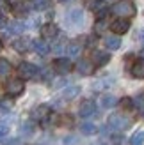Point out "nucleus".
Instances as JSON below:
<instances>
[{
  "label": "nucleus",
  "mask_w": 144,
  "mask_h": 145,
  "mask_svg": "<svg viewBox=\"0 0 144 145\" xmlns=\"http://www.w3.org/2000/svg\"><path fill=\"white\" fill-rule=\"evenodd\" d=\"M110 30L116 34V35H123L130 30V21L126 18H118L116 21H112L110 23Z\"/></svg>",
  "instance_id": "7"
},
{
  "label": "nucleus",
  "mask_w": 144,
  "mask_h": 145,
  "mask_svg": "<svg viewBox=\"0 0 144 145\" xmlns=\"http://www.w3.org/2000/svg\"><path fill=\"white\" fill-rule=\"evenodd\" d=\"M34 129H36L34 120H27V122H23V124L20 126V133L23 135V136H28V135H32V133H34Z\"/></svg>",
  "instance_id": "22"
},
{
  "label": "nucleus",
  "mask_w": 144,
  "mask_h": 145,
  "mask_svg": "<svg viewBox=\"0 0 144 145\" xmlns=\"http://www.w3.org/2000/svg\"><path fill=\"white\" fill-rule=\"evenodd\" d=\"M9 5H16V4H20V0H5Z\"/></svg>",
  "instance_id": "35"
},
{
  "label": "nucleus",
  "mask_w": 144,
  "mask_h": 145,
  "mask_svg": "<svg viewBox=\"0 0 144 145\" xmlns=\"http://www.w3.org/2000/svg\"><path fill=\"white\" fill-rule=\"evenodd\" d=\"M109 60H110V53L109 52H103V50H94V52H92L91 62L94 64V67H103V66L109 64Z\"/></svg>",
  "instance_id": "6"
},
{
  "label": "nucleus",
  "mask_w": 144,
  "mask_h": 145,
  "mask_svg": "<svg viewBox=\"0 0 144 145\" xmlns=\"http://www.w3.org/2000/svg\"><path fill=\"white\" fill-rule=\"evenodd\" d=\"M130 72H132V76H133V78L144 80V59L135 60V62L132 64V67H130Z\"/></svg>",
  "instance_id": "13"
},
{
  "label": "nucleus",
  "mask_w": 144,
  "mask_h": 145,
  "mask_svg": "<svg viewBox=\"0 0 144 145\" xmlns=\"http://www.w3.org/2000/svg\"><path fill=\"white\" fill-rule=\"evenodd\" d=\"M50 113H52V108H50L48 105H39V106H36L30 112V119L38 120V122H46L48 117H50Z\"/></svg>",
  "instance_id": "5"
},
{
  "label": "nucleus",
  "mask_w": 144,
  "mask_h": 145,
  "mask_svg": "<svg viewBox=\"0 0 144 145\" xmlns=\"http://www.w3.org/2000/svg\"><path fill=\"white\" fill-rule=\"evenodd\" d=\"M38 72H39L38 67H36L34 64H30V62H21L20 66H18V76H20V80H32Z\"/></svg>",
  "instance_id": "4"
},
{
  "label": "nucleus",
  "mask_w": 144,
  "mask_h": 145,
  "mask_svg": "<svg viewBox=\"0 0 144 145\" xmlns=\"http://www.w3.org/2000/svg\"><path fill=\"white\" fill-rule=\"evenodd\" d=\"M23 90H25V83H23V80H20V78H13L5 83V92H7V96H11V97L21 96Z\"/></svg>",
  "instance_id": "3"
},
{
  "label": "nucleus",
  "mask_w": 144,
  "mask_h": 145,
  "mask_svg": "<svg viewBox=\"0 0 144 145\" xmlns=\"http://www.w3.org/2000/svg\"><path fill=\"white\" fill-rule=\"evenodd\" d=\"M94 112H96V105H94L92 99H85L80 103V106H78V115H80V117H91Z\"/></svg>",
  "instance_id": "10"
},
{
  "label": "nucleus",
  "mask_w": 144,
  "mask_h": 145,
  "mask_svg": "<svg viewBox=\"0 0 144 145\" xmlns=\"http://www.w3.org/2000/svg\"><path fill=\"white\" fill-rule=\"evenodd\" d=\"M30 48H32L38 55H41V57L48 55V52H50L48 42H46V41H43V39H36V41H32V42H30Z\"/></svg>",
  "instance_id": "12"
},
{
  "label": "nucleus",
  "mask_w": 144,
  "mask_h": 145,
  "mask_svg": "<svg viewBox=\"0 0 144 145\" xmlns=\"http://www.w3.org/2000/svg\"><path fill=\"white\" fill-rule=\"evenodd\" d=\"M0 108H2L4 112H9L13 108V101L11 99H0Z\"/></svg>",
  "instance_id": "30"
},
{
  "label": "nucleus",
  "mask_w": 144,
  "mask_h": 145,
  "mask_svg": "<svg viewBox=\"0 0 144 145\" xmlns=\"http://www.w3.org/2000/svg\"><path fill=\"white\" fill-rule=\"evenodd\" d=\"M23 28H25V25L21 23V21H13V23H9L7 34H11V35H14V34H21V32H23Z\"/></svg>",
  "instance_id": "24"
},
{
  "label": "nucleus",
  "mask_w": 144,
  "mask_h": 145,
  "mask_svg": "<svg viewBox=\"0 0 144 145\" xmlns=\"http://www.w3.org/2000/svg\"><path fill=\"white\" fill-rule=\"evenodd\" d=\"M0 52H2V41H0Z\"/></svg>",
  "instance_id": "38"
},
{
  "label": "nucleus",
  "mask_w": 144,
  "mask_h": 145,
  "mask_svg": "<svg viewBox=\"0 0 144 145\" xmlns=\"http://www.w3.org/2000/svg\"><path fill=\"white\" fill-rule=\"evenodd\" d=\"M11 62L7 60V59H0V78H5V76H9L11 74Z\"/></svg>",
  "instance_id": "21"
},
{
  "label": "nucleus",
  "mask_w": 144,
  "mask_h": 145,
  "mask_svg": "<svg viewBox=\"0 0 144 145\" xmlns=\"http://www.w3.org/2000/svg\"><path fill=\"white\" fill-rule=\"evenodd\" d=\"M69 21H71L73 27H82V23H84V12L80 9H73L69 12Z\"/></svg>",
  "instance_id": "15"
},
{
  "label": "nucleus",
  "mask_w": 144,
  "mask_h": 145,
  "mask_svg": "<svg viewBox=\"0 0 144 145\" xmlns=\"http://www.w3.org/2000/svg\"><path fill=\"white\" fill-rule=\"evenodd\" d=\"M41 35H43V39H46V41H54V39H57V35H59V28L54 23H45L41 27Z\"/></svg>",
  "instance_id": "9"
},
{
  "label": "nucleus",
  "mask_w": 144,
  "mask_h": 145,
  "mask_svg": "<svg viewBox=\"0 0 144 145\" xmlns=\"http://www.w3.org/2000/svg\"><path fill=\"white\" fill-rule=\"evenodd\" d=\"M130 145H144V129H139L130 136Z\"/></svg>",
  "instance_id": "23"
},
{
  "label": "nucleus",
  "mask_w": 144,
  "mask_h": 145,
  "mask_svg": "<svg viewBox=\"0 0 144 145\" xmlns=\"http://www.w3.org/2000/svg\"><path fill=\"white\" fill-rule=\"evenodd\" d=\"M119 106L123 108V110H132L133 108V99L132 97H123L119 101Z\"/></svg>",
  "instance_id": "27"
},
{
  "label": "nucleus",
  "mask_w": 144,
  "mask_h": 145,
  "mask_svg": "<svg viewBox=\"0 0 144 145\" xmlns=\"http://www.w3.org/2000/svg\"><path fill=\"white\" fill-rule=\"evenodd\" d=\"M105 46L109 48L110 52H114V50H119L121 39L118 37V35H107V37H105Z\"/></svg>",
  "instance_id": "18"
},
{
  "label": "nucleus",
  "mask_w": 144,
  "mask_h": 145,
  "mask_svg": "<svg viewBox=\"0 0 144 145\" xmlns=\"http://www.w3.org/2000/svg\"><path fill=\"white\" fill-rule=\"evenodd\" d=\"M89 7H91V9L96 12V11L102 9V7H107V4L103 2V0H94V2H89Z\"/></svg>",
  "instance_id": "29"
},
{
  "label": "nucleus",
  "mask_w": 144,
  "mask_h": 145,
  "mask_svg": "<svg viewBox=\"0 0 144 145\" xmlns=\"http://www.w3.org/2000/svg\"><path fill=\"white\" fill-rule=\"evenodd\" d=\"M139 37H141V41H142V42H144V28H142V30H141V32H139Z\"/></svg>",
  "instance_id": "36"
},
{
  "label": "nucleus",
  "mask_w": 144,
  "mask_h": 145,
  "mask_svg": "<svg viewBox=\"0 0 144 145\" xmlns=\"http://www.w3.org/2000/svg\"><path fill=\"white\" fill-rule=\"evenodd\" d=\"M7 133H9V124H7V122H2V124H0V140H2Z\"/></svg>",
  "instance_id": "31"
},
{
  "label": "nucleus",
  "mask_w": 144,
  "mask_h": 145,
  "mask_svg": "<svg viewBox=\"0 0 144 145\" xmlns=\"http://www.w3.org/2000/svg\"><path fill=\"white\" fill-rule=\"evenodd\" d=\"M30 39H27V37H20V39H16L13 42V48L16 50L18 53H25V52H28L30 50Z\"/></svg>",
  "instance_id": "14"
},
{
  "label": "nucleus",
  "mask_w": 144,
  "mask_h": 145,
  "mask_svg": "<svg viewBox=\"0 0 144 145\" xmlns=\"http://www.w3.org/2000/svg\"><path fill=\"white\" fill-rule=\"evenodd\" d=\"M68 52V55L69 57H78L80 55V52H82V44L78 41H71V42H68L66 44V48H64Z\"/></svg>",
  "instance_id": "17"
},
{
  "label": "nucleus",
  "mask_w": 144,
  "mask_h": 145,
  "mask_svg": "<svg viewBox=\"0 0 144 145\" xmlns=\"http://www.w3.org/2000/svg\"><path fill=\"white\" fill-rule=\"evenodd\" d=\"M107 140H109V142H107L105 145H121V143H123V136H121L119 133H112V135H109Z\"/></svg>",
  "instance_id": "26"
},
{
  "label": "nucleus",
  "mask_w": 144,
  "mask_h": 145,
  "mask_svg": "<svg viewBox=\"0 0 144 145\" xmlns=\"http://www.w3.org/2000/svg\"><path fill=\"white\" fill-rule=\"evenodd\" d=\"M77 71L80 72L82 76H91L92 72H94V64L91 60H87V59H80L78 64H77Z\"/></svg>",
  "instance_id": "11"
},
{
  "label": "nucleus",
  "mask_w": 144,
  "mask_h": 145,
  "mask_svg": "<svg viewBox=\"0 0 144 145\" xmlns=\"http://www.w3.org/2000/svg\"><path fill=\"white\" fill-rule=\"evenodd\" d=\"M61 2H66V0H61Z\"/></svg>",
  "instance_id": "39"
},
{
  "label": "nucleus",
  "mask_w": 144,
  "mask_h": 145,
  "mask_svg": "<svg viewBox=\"0 0 144 145\" xmlns=\"http://www.w3.org/2000/svg\"><path fill=\"white\" fill-rule=\"evenodd\" d=\"M112 14H116L118 18H132L135 16V12H137V9H135V5L130 2V0H119V2H116L112 5Z\"/></svg>",
  "instance_id": "1"
},
{
  "label": "nucleus",
  "mask_w": 144,
  "mask_h": 145,
  "mask_svg": "<svg viewBox=\"0 0 144 145\" xmlns=\"http://www.w3.org/2000/svg\"><path fill=\"white\" fill-rule=\"evenodd\" d=\"M109 126L118 129V131H125V129H128L132 126V120L123 113H112L109 117Z\"/></svg>",
  "instance_id": "2"
},
{
  "label": "nucleus",
  "mask_w": 144,
  "mask_h": 145,
  "mask_svg": "<svg viewBox=\"0 0 144 145\" xmlns=\"http://www.w3.org/2000/svg\"><path fill=\"white\" fill-rule=\"evenodd\" d=\"M54 69L59 72V74H68V72L73 69V64L66 57H59V59L54 60Z\"/></svg>",
  "instance_id": "8"
},
{
  "label": "nucleus",
  "mask_w": 144,
  "mask_h": 145,
  "mask_svg": "<svg viewBox=\"0 0 144 145\" xmlns=\"http://www.w3.org/2000/svg\"><path fill=\"white\" fill-rule=\"evenodd\" d=\"M78 94H80V87H77V85L66 87V89L62 90V99H64V101H71V99H75Z\"/></svg>",
  "instance_id": "16"
},
{
  "label": "nucleus",
  "mask_w": 144,
  "mask_h": 145,
  "mask_svg": "<svg viewBox=\"0 0 144 145\" xmlns=\"http://www.w3.org/2000/svg\"><path fill=\"white\" fill-rule=\"evenodd\" d=\"M141 59H144V48H142V52H141Z\"/></svg>",
  "instance_id": "37"
},
{
  "label": "nucleus",
  "mask_w": 144,
  "mask_h": 145,
  "mask_svg": "<svg viewBox=\"0 0 144 145\" xmlns=\"http://www.w3.org/2000/svg\"><path fill=\"white\" fill-rule=\"evenodd\" d=\"M4 27H7V20L4 14H0V28H4Z\"/></svg>",
  "instance_id": "34"
},
{
  "label": "nucleus",
  "mask_w": 144,
  "mask_h": 145,
  "mask_svg": "<svg viewBox=\"0 0 144 145\" xmlns=\"http://www.w3.org/2000/svg\"><path fill=\"white\" fill-rule=\"evenodd\" d=\"M107 27H109V23H107V20H105V18H103V20H98V21H96V25H94V32H96V34H102Z\"/></svg>",
  "instance_id": "28"
},
{
  "label": "nucleus",
  "mask_w": 144,
  "mask_h": 145,
  "mask_svg": "<svg viewBox=\"0 0 144 145\" xmlns=\"http://www.w3.org/2000/svg\"><path fill=\"white\" fill-rule=\"evenodd\" d=\"M52 7V0H36L34 2V9L38 11H46Z\"/></svg>",
  "instance_id": "25"
},
{
  "label": "nucleus",
  "mask_w": 144,
  "mask_h": 145,
  "mask_svg": "<svg viewBox=\"0 0 144 145\" xmlns=\"http://www.w3.org/2000/svg\"><path fill=\"white\" fill-rule=\"evenodd\" d=\"M61 124L62 126H71V117H68V115H62V117H61Z\"/></svg>",
  "instance_id": "32"
},
{
  "label": "nucleus",
  "mask_w": 144,
  "mask_h": 145,
  "mask_svg": "<svg viewBox=\"0 0 144 145\" xmlns=\"http://www.w3.org/2000/svg\"><path fill=\"white\" fill-rule=\"evenodd\" d=\"M80 133L85 135V136H92L98 133V127L92 124V122H82L80 124Z\"/></svg>",
  "instance_id": "19"
},
{
  "label": "nucleus",
  "mask_w": 144,
  "mask_h": 145,
  "mask_svg": "<svg viewBox=\"0 0 144 145\" xmlns=\"http://www.w3.org/2000/svg\"><path fill=\"white\" fill-rule=\"evenodd\" d=\"M110 82H112V80H100V82H98V85H96V89H100V87H107V85H110Z\"/></svg>",
  "instance_id": "33"
},
{
  "label": "nucleus",
  "mask_w": 144,
  "mask_h": 145,
  "mask_svg": "<svg viewBox=\"0 0 144 145\" xmlns=\"http://www.w3.org/2000/svg\"><path fill=\"white\" fill-rule=\"evenodd\" d=\"M100 103H102L103 108H114L118 105V99H116V96H112V94H103L102 99H100Z\"/></svg>",
  "instance_id": "20"
}]
</instances>
